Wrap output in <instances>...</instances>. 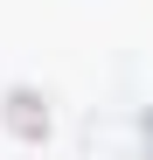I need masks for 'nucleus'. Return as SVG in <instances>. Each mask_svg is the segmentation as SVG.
<instances>
[{
    "mask_svg": "<svg viewBox=\"0 0 153 160\" xmlns=\"http://www.w3.org/2000/svg\"><path fill=\"white\" fill-rule=\"evenodd\" d=\"M139 132H146V153H153V112H146V118H139Z\"/></svg>",
    "mask_w": 153,
    "mask_h": 160,
    "instance_id": "nucleus-2",
    "label": "nucleus"
},
{
    "mask_svg": "<svg viewBox=\"0 0 153 160\" xmlns=\"http://www.w3.org/2000/svg\"><path fill=\"white\" fill-rule=\"evenodd\" d=\"M7 125L21 132V139H42V132H49V112H42V98H35V91H14V98H7Z\"/></svg>",
    "mask_w": 153,
    "mask_h": 160,
    "instance_id": "nucleus-1",
    "label": "nucleus"
}]
</instances>
